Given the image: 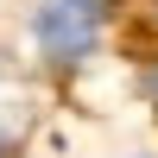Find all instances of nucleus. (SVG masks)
I'll use <instances>...</instances> for the list:
<instances>
[{"instance_id":"obj_1","label":"nucleus","mask_w":158,"mask_h":158,"mask_svg":"<svg viewBox=\"0 0 158 158\" xmlns=\"http://www.w3.org/2000/svg\"><path fill=\"white\" fill-rule=\"evenodd\" d=\"M95 32H101L95 0H51V6L38 13V44H44L51 57H82V51L95 44Z\"/></svg>"}]
</instances>
